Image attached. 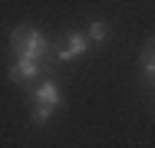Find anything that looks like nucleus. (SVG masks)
<instances>
[{
	"mask_svg": "<svg viewBox=\"0 0 155 148\" xmlns=\"http://www.w3.org/2000/svg\"><path fill=\"white\" fill-rule=\"evenodd\" d=\"M10 50H13L17 59H36V63L50 66L53 43H50L36 27H17L13 33H10Z\"/></svg>",
	"mask_w": 155,
	"mask_h": 148,
	"instance_id": "obj_1",
	"label": "nucleus"
},
{
	"mask_svg": "<svg viewBox=\"0 0 155 148\" xmlns=\"http://www.w3.org/2000/svg\"><path fill=\"white\" fill-rule=\"evenodd\" d=\"M30 102L36 105V109L53 112V109H60V105H63V92H60V86H56L53 79H43V82L30 92Z\"/></svg>",
	"mask_w": 155,
	"mask_h": 148,
	"instance_id": "obj_2",
	"label": "nucleus"
},
{
	"mask_svg": "<svg viewBox=\"0 0 155 148\" xmlns=\"http://www.w3.org/2000/svg\"><path fill=\"white\" fill-rule=\"evenodd\" d=\"M89 50V40L86 36H79V33H66L60 40V46H56V59H63V63H69V59L83 56Z\"/></svg>",
	"mask_w": 155,
	"mask_h": 148,
	"instance_id": "obj_3",
	"label": "nucleus"
},
{
	"mask_svg": "<svg viewBox=\"0 0 155 148\" xmlns=\"http://www.w3.org/2000/svg\"><path fill=\"white\" fill-rule=\"evenodd\" d=\"M43 69H46V66H43V63H36V59H17V63L10 66V79H13V82H20V86H30Z\"/></svg>",
	"mask_w": 155,
	"mask_h": 148,
	"instance_id": "obj_4",
	"label": "nucleus"
},
{
	"mask_svg": "<svg viewBox=\"0 0 155 148\" xmlns=\"http://www.w3.org/2000/svg\"><path fill=\"white\" fill-rule=\"evenodd\" d=\"M142 76H145V82H152L155 86V40H149L145 46H142Z\"/></svg>",
	"mask_w": 155,
	"mask_h": 148,
	"instance_id": "obj_5",
	"label": "nucleus"
},
{
	"mask_svg": "<svg viewBox=\"0 0 155 148\" xmlns=\"http://www.w3.org/2000/svg\"><path fill=\"white\" fill-rule=\"evenodd\" d=\"M109 36H112V33H109V27H106V23H99V20H96V23H89V36H86L89 43H106Z\"/></svg>",
	"mask_w": 155,
	"mask_h": 148,
	"instance_id": "obj_6",
	"label": "nucleus"
},
{
	"mask_svg": "<svg viewBox=\"0 0 155 148\" xmlns=\"http://www.w3.org/2000/svg\"><path fill=\"white\" fill-rule=\"evenodd\" d=\"M53 115V112H46V109H36V105H33V112H30V122L33 125H46V118Z\"/></svg>",
	"mask_w": 155,
	"mask_h": 148,
	"instance_id": "obj_7",
	"label": "nucleus"
}]
</instances>
